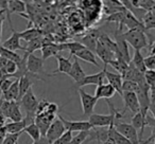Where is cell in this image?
Returning a JSON list of instances; mask_svg holds the SVG:
<instances>
[{
	"mask_svg": "<svg viewBox=\"0 0 155 144\" xmlns=\"http://www.w3.org/2000/svg\"><path fill=\"white\" fill-rule=\"evenodd\" d=\"M38 103H39V101L37 100L36 95L34 94L32 88L29 89L28 92L20 99V101H19L20 107L24 108L25 112H26V117H25L24 119L28 122L29 125L34 123Z\"/></svg>",
	"mask_w": 155,
	"mask_h": 144,
	"instance_id": "cell-1",
	"label": "cell"
},
{
	"mask_svg": "<svg viewBox=\"0 0 155 144\" xmlns=\"http://www.w3.org/2000/svg\"><path fill=\"white\" fill-rule=\"evenodd\" d=\"M123 37L127 45H130L134 50L140 51L142 49H149V39L148 34L141 30L132 29L123 32Z\"/></svg>",
	"mask_w": 155,
	"mask_h": 144,
	"instance_id": "cell-2",
	"label": "cell"
},
{
	"mask_svg": "<svg viewBox=\"0 0 155 144\" xmlns=\"http://www.w3.org/2000/svg\"><path fill=\"white\" fill-rule=\"evenodd\" d=\"M44 62H45V60H43L41 57H37L34 54H28V57H27V69H28V72L30 74H32V75L36 76L38 78V81H45L44 78L52 76L51 74L46 73L45 69H44Z\"/></svg>",
	"mask_w": 155,
	"mask_h": 144,
	"instance_id": "cell-3",
	"label": "cell"
},
{
	"mask_svg": "<svg viewBox=\"0 0 155 144\" xmlns=\"http://www.w3.org/2000/svg\"><path fill=\"white\" fill-rule=\"evenodd\" d=\"M136 95H137L138 102H139V112L143 118L148 116L149 108L151 105V98H150V89L149 86L146 83L138 85V89L136 91Z\"/></svg>",
	"mask_w": 155,
	"mask_h": 144,
	"instance_id": "cell-4",
	"label": "cell"
},
{
	"mask_svg": "<svg viewBox=\"0 0 155 144\" xmlns=\"http://www.w3.org/2000/svg\"><path fill=\"white\" fill-rule=\"evenodd\" d=\"M114 38H115V43H116V45H117L116 57L122 58L124 62L130 64L131 57H130L129 45H127L124 37H123V32L121 30H119L118 28H116V30H115V32H114Z\"/></svg>",
	"mask_w": 155,
	"mask_h": 144,
	"instance_id": "cell-5",
	"label": "cell"
},
{
	"mask_svg": "<svg viewBox=\"0 0 155 144\" xmlns=\"http://www.w3.org/2000/svg\"><path fill=\"white\" fill-rule=\"evenodd\" d=\"M115 129H116L118 133H120L123 137H125L131 144H141V141L139 139V136H138V133L133 126L130 123H115L114 125Z\"/></svg>",
	"mask_w": 155,
	"mask_h": 144,
	"instance_id": "cell-6",
	"label": "cell"
},
{
	"mask_svg": "<svg viewBox=\"0 0 155 144\" xmlns=\"http://www.w3.org/2000/svg\"><path fill=\"white\" fill-rule=\"evenodd\" d=\"M78 93L80 95L81 104H82V109H83V114L84 116H91L94 112V108H95L96 104L99 100H97L95 98V95H91L89 93H87L85 90H83L82 88L78 89Z\"/></svg>",
	"mask_w": 155,
	"mask_h": 144,
	"instance_id": "cell-7",
	"label": "cell"
},
{
	"mask_svg": "<svg viewBox=\"0 0 155 144\" xmlns=\"http://www.w3.org/2000/svg\"><path fill=\"white\" fill-rule=\"evenodd\" d=\"M65 133H66V129H65L64 124H63L62 121H61L60 118L58 117V118L54 119V121L51 123V125H50L45 138L48 140L49 144H51V143H53L54 141H56L58 138L62 137Z\"/></svg>",
	"mask_w": 155,
	"mask_h": 144,
	"instance_id": "cell-8",
	"label": "cell"
},
{
	"mask_svg": "<svg viewBox=\"0 0 155 144\" xmlns=\"http://www.w3.org/2000/svg\"><path fill=\"white\" fill-rule=\"evenodd\" d=\"M58 118L64 124L66 131H70V133L79 131V133H82V131H89L93 128V126H91L88 121H69L64 119L62 116H58Z\"/></svg>",
	"mask_w": 155,
	"mask_h": 144,
	"instance_id": "cell-9",
	"label": "cell"
},
{
	"mask_svg": "<svg viewBox=\"0 0 155 144\" xmlns=\"http://www.w3.org/2000/svg\"><path fill=\"white\" fill-rule=\"evenodd\" d=\"M54 119H55V114H52L47 111L43 112V114H36L34 123L38 127L39 131L41 133V137H45L46 136V133H47L48 129H49L51 123L54 121Z\"/></svg>",
	"mask_w": 155,
	"mask_h": 144,
	"instance_id": "cell-10",
	"label": "cell"
},
{
	"mask_svg": "<svg viewBox=\"0 0 155 144\" xmlns=\"http://www.w3.org/2000/svg\"><path fill=\"white\" fill-rule=\"evenodd\" d=\"M110 138V127H93L88 131V137L85 142L97 141L98 144H103Z\"/></svg>",
	"mask_w": 155,
	"mask_h": 144,
	"instance_id": "cell-11",
	"label": "cell"
},
{
	"mask_svg": "<svg viewBox=\"0 0 155 144\" xmlns=\"http://www.w3.org/2000/svg\"><path fill=\"white\" fill-rule=\"evenodd\" d=\"M104 80H105L104 71L101 70L100 72H98V73L86 75L80 83H79V84H74V87L77 89H80L81 87L86 86V85H96V86H100V85L104 84Z\"/></svg>",
	"mask_w": 155,
	"mask_h": 144,
	"instance_id": "cell-12",
	"label": "cell"
},
{
	"mask_svg": "<svg viewBox=\"0 0 155 144\" xmlns=\"http://www.w3.org/2000/svg\"><path fill=\"white\" fill-rule=\"evenodd\" d=\"M25 12H26V3L24 1H20V0H10V1H8V9L5 11V14H7V18L9 20L11 30L14 29L11 20V14L13 13L22 14Z\"/></svg>",
	"mask_w": 155,
	"mask_h": 144,
	"instance_id": "cell-13",
	"label": "cell"
},
{
	"mask_svg": "<svg viewBox=\"0 0 155 144\" xmlns=\"http://www.w3.org/2000/svg\"><path fill=\"white\" fill-rule=\"evenodd\" d=\"M104 71V75H105V78L107 80V84H110L113 88L116 90V92H118L120 94V97L122 98V83H123V78L122 76L119 73H115V72H110L106 69L103 68Z\"/></svg>",
	"mask_w": 155,
	"mask_h": 144,
	"instance_id": "cell-14",
	"label": "cell"
},
{
	"mask_svg": "<svg viewBox=\"0 0 155 144\" xmlns=\"http://www.w3.org/2000/svg\"><path fill=\"white\" fill-rule=\"evenodd\" d=\"M122 99L125 106L124 111L125 109H129L133 114V116L139 112V102H138L137 95H136L135 92H123Z\"/></svg>",
	"mask_w": 155,
	"mask_h": 144,
	"instance_id": "cell-15",
	"label": "cell"
},
{
	"mask_svg": "<svg viewBox=\"0 0 155 144\" xmlns=\"http://www.w3.org/2000/svg\"><path fill=\"white\" fill-rule=\"evenodd\" d=\"M3 48L10 50V51L16 52L17 50H24L25 51V47H22L20 45V37H19V33L15 30V29H12V35L5 40L1 43Z\"/></svg>",
	"mask_w": 155,
	"mask_h": 144,
	"instance_id": "cell-16",
	"label": "cell"
},
{
	"mask_svg": "<svg viewBox=\"0 0 155 144\" xmlns=\"http://www.w3.org/2000/svg\"><path fill=\"white\" fill-rule=\"evenodd\" d=\"M70 56L71 57H77L78 59H82L86 62H89V64H93L94 66L100 67L99 62H97V57H96L95 53L91 50L86 49V48H83L81 50H78V51L74 52H70Z\"/></svg>",
	"mask_w": 155,
	"mask_h": 144,
	"instance_id": "cell-17",
	"label": "cell"
},
{
	"mask_svg": "<svg viewBox=\"0 0 155 144\" xmlns=\"http://www.w3.org/2000/svg\"><path fill=\"white\" fill-rule=\"evenodd\" d=\"M100 34H101V30H100V29L89 31L88 34L81 39V43H82L86 49L91 50V51H93L94 53H95L96 46H97Z\"/></svg>",
	"mask_w": 155,
	"mask_h": 144,
	"instance_id": "cell-18",
	"label": "cell"
},
{
	"mask_svg": "<svg viewBox=\"0 0 155 144\" xmlns=\"http://www.w3.org/2000/svg\"><path fill=\"white\" fill-rule=\"evenodd\" d=\"M73 57V56H72ZM68 75L74 81L75 84H79L83 78L86 76L85 71L83 70L82 66L79 62V59L77 57H73V62H72V67H71L70 71H69Z\"/></svg>",
	"mask_w": 155,
	"mask_h": 144,
	"instance_id": "cell-19",
	"label": "cell"
},
{
	"mask_svg": "<svg viewBox=\"0 0 155 144\" xmlns=\"http://www.w3.org/2000/svg\"><path fill=\"white\" fill-rule=\"evenodd\" d=\"M95 52L97 53V55L99 56L100 59L104 62V69H106L107 65L110 64L113 59H115V57H116V55H115L113 52H110L108 49H106V48L104 47L100 41H98L97 43Z\"/></svg>",
	"mask_w": 155,
	"mask_h": 144,
	"instance_id": "cell-20",
	"label": "cell"
},
{
	"mask_svg": "<svg viewBox=\"0 0 155 144\" xmlns=\"http://www.w3.org/2000/svg\"><path fill=\"white\" fill-rule=\"evenodd\" d=\"M35 81H38V78L30 73L19 78V84H18V86H19V101L28 92L29 89L32 88V85L34 84Z\"/></svg>",
	"mask_w": 155,
	"mask_h": 144,
	"instance_id": "cell-21",
	"label": "cell"
},
{
	"mask_svg": "<svg viewBox=\"0 0 155 144\" xmlns=\"http://www.w3.org/2000/svg\"><path fill=\"white\" fill-rule=\"evenodd\" d=\"M56 60H58V69L54 70L51 73V75L58 73H64L68 75L69 71H70L71 67H72V62H71V56H69V58H65L62 55H56Z\"/></svg>",
	"mask_w": 155,
	"mask_h": 144,
	"instance_id": "cell-22",
	"label": "cell"
},
{
	"mask_svg": "<svg viewBox=\"0 0 155 144\" xmlns=\"http://www.w3.org/2000/svg\"><path fill=\"white\" fill-rule=\"evenodd\" d=\"M115 94H116V90L110 84H102L100 86H97V89L95 91V98L97 100H110Z\"/></svg>",
	"mask_w": 155,
	"mask_h": 144,
	"instance_id": "cell-23",
	"label": "cell"
},
{
	"mask_svg": "<svg viewBox=\"0 0 155 144\" xmlns=\"http://www.w3.org/2000/svg\"><path fill=\"white\" fill-rule=\"evenodd\" d=\"M19 80H15L9 90L2 94V98L5 101L8 102H19Z\"/></svg>",
	"mask_w": 155,
	"mask_h": 144,
	"instance_id": "cell-24",
	"label": "cell"
},
{
	"mask_svg": "<svg viewBox=\"0 0 155 144\" xmlns=\"http://www.w3.org/2000/svg\"><path fill=\"white\" fill-rule=\"evenodd\" d=\"M7 119L11 120V122H19V121L24 120V116H22L21 110H20L19 102H11Z\"/></svg>",
	"mask_w": 155,
	"mask_h": 144,
	"instance_id": "cell-25",
	"label": "cell"
},
{
	"mask_svg": "<svg viewBox=\"0 0 155 144\" xmlns=\"http://www.w3.org/2000/svg\"><path fill=\"white\" fill-rule=\"evenodd\" d=\"M28 122L26 120L19 121V122H9L5 123V127L8 135H15V133H22L24 129L28 126Z\"/></svg>",
	"mask_w": 155,
	"mask_h": 144,
	"instance_id": "cell-26",
	"label": "cell"
},
{
	"mask_svg": "<svg viewBox=\"0 0 155 144\" xmlns=\"http://www.w3.org/2000/svg\"><path fill=\"white\" fill-rule=\"evenodd\" d=\"M131 124H132V126L136 129V130H140V133L138 136H139V139H140V141H141L142 136H143V133H144V128L147 127L146 118H143V117L141 116V114L138 112V114H136L133 116Z\"/></svg>",
	"mask_w": 155,
	"mask_h": 144,
	"instance_id": "cell-27",
	"label": "cell"
},
{
	"mask_svg": "<svg viewBox=\"0 0 155 144\" xmlns=\"http://www.w3.org/2000/svg\"><path fill=\"white\" fill-rule=\"evenodd\" d=\"M41 58L43 60L48 59L51 56H56L60 53V48H58V43H49V45L45 46V47L41 48Z\"/></svg>",
	"mask_w": 155,
	"mask_h": 144,
	"instance_id": "cell-28",
	"label": "cell"
},
{
	"mask_svg": "<svg viewBox=\"0 0 155 144\" xmlns=\"http://www.w3.org/2000/svg\"><path fill=\"white\" fill-rule=\"evenodd\" d=\"M19 33V37L20 39H24L27 43L33 40V39H36L38 37H41V31L38 30L37 28H28L27 30L22 31V32H18Z\"/></svg>",
	"mask_w": 155,
	"mask_h": 144,
	"instance_id": "cell-29",
	"label": "cell"
},
{
	"mask_svg": "<svg viewBox=\"0 0 155 144\" xmlns=\"http://www.w3.org/2000/svg\"><path fill=\"white\" fill-rule=\"evenodd\" d=\"M130 64L136 68L138 71H140L141 73H144L147 71L146 69V66H144V57L142 56L141 52L140 51H134V55H133V58L132 60L130 62Z\"/></svg>",
	"mask_w": 155,
	"mask_h": 144,
	"instance_id": "cell-30",
	"label": "cell"
},
{
	"mask_svg": "<svg viewBox=\"0 0 155 144\" xmlns=\"http://www.w3.org/2000/svg\"><path fill=\"white\" fill-rule=\"evenodd\" d=\"M108 65L112 66L115 70H117V72H118L121 76H122L123 74L127 72V69H129V64H127V62H124V60L120 57H115V59H113Z\"/></svg>",
	"mask_w": 155,
	"mask_h": 144,
	"instance_id": "cell-31",
	"label": "cell"
},
{
	"mask_svg": "<svg viewBox=\"0 0 155 144\" xmlns=\"http://www.w3.org/2000/svg\"><path fill=\"white\" fill-rule=\"evenodd\" d=\"M0 56H2V57L7 58L8 60H11V62H14L16 64H19L22 59V56H20L18 53L16 52H13V51H10V50L5 49L3 48L2 46L0 47Z\"/></svg>",
	"mask_w": 155,
	"mask_h": 144,
	"instance_id": "cell-32",
	"label": "cell"
},
{
	"mask_svg": "<svg viewBox=\"0 0 155 144\" xmlns=\"http://www.w3.org/2000/svg\"><path fill=\"white\" fill-rule=\"evenodd\" d=\"M22 133H28L29 137L33 140V142L38 141V140L41 138V133L38 127L36 126V124H35V123H32V124L28 125V126L24 129V131H22Z\"/></svg>",
	"mask_w": 155,
	"mask_h": 144,
	"instance_id": "cell-33",
	"label": "cell"
},
{
	"mask_svg": "<svg viewBox=\"0 0 155 144\" xmlns=\"http://www.w3.org/2000/svg\"><path fill=\"white\" fill-rule=\"evenodd\" d=\"M41 48H43V36L29 41L26 47H25V52L27 54H33V52L38 49H41Z\"/></svg>",
	"mask_w": 155,
	"mask_h": 144,
	"instance_id": "cell-34",
	"label": "cell"
},
{
	"mask_svg": "<svg viewBox=\"0 0 155 144\" xmlns=\"http://www.w3.org/2000/svg\"><path fill=\"white\" fill-rule=\"evenodd\" d=\"M110 138H112L116 144H131V142L120 133H118L114 126H110Z\"/></svg>",
	"mask_w": 155,
	"mask_h": 144,
	"instance_id": "cell-35",
	"label": "cell"
},
{
	"mask_svg": "<svg viewBox=\"0 0 155 144\" xmlns=\"http://www.w3.org/2000/svg\"><path fill=\"white\" fill-rule=\"evenodd\" d=\"M141 21L148 32H149V30L155 29V17L150 13V12L144 13V15L142 16V18H141Z\"/></svg>",
	"mask_w": 155,
	"mask_h": 144,
	"instance_id": "cell-36",
	"label": "cell"
},
{
	"mask_svg": "<svg viewBox=\"0 0 155 144\" xmlns=\"http://www.w3.org/2000/svg\"><path fill=\"white\" fill-rule=\"evenodd\" d=\"M13 82L14 81H12L8 76H2L1 78V80H0V92H1V94H3V93H5L9 90V88L13 84Z\"/></svg>",
	"mask_w": 155,
	"mask_h": 144,
	"instance_id": "cell-37",
	"label": "cell"
},
{
	"mask_svg": "<svg viewBox=\"0 0 155 144\" xmlns=\"http://www.w3.org/2000/svg\"><path fill=\"white\" fill-rule=\"evenodd\" d=\"M87 137H88V131H82V133H79L77 136L72 137L71 141L69 142V144H83L86 141Z\"/></svg>",
	"mask_w": 155,
	"mask_h": 144,
	"instance_id": "cell-38",
	"label": "cell"
},
{
	"mask_svg": "<svg viewBox=\"0 0 155 144\" xmlns=\"http://www.w3.org/2000/svg\"><path fill=\"white\" fill-rule=\"evenodd\" d=\"M138 89V84L131 81H123L122 92H136Z\"/></svg>",
	"mask_w": 155,
	"mask_h": 144,
	"instance_id": "cell-39",
	"label": "cell"
},
{
	"mask_svg": "<svg viewBox=\"0 0 155 144\" xmlns=\"http://www.w3.org/2000/svg\"><path fill=\"white\" fill-rule=\"evenodd\" d=\"M71 139H72V133L66 131L62 137L58 138L56 141H54L53 143H51V144H69V142L71 141Z\"/></svg>",
	"mask_w": 155,
	"mask_h": 144,
	"instance_id": "cell-40",
	"label": "cell"
},
{
	"mask_svg": "<svg viewBox=\"0 0 155 144\" xmlns=\"http://www.w3.org/2000/svg\"><path fill=\"white\" fill-rule=\"evenodd\" d=\"M144 66L147 70L155 71V55H149L144 57Z\"/></svg>",
	"mask_w": 155,
	"mask_h": 144,
	"instance_id": "cell-41",
	"label": "cell"
},
{
	"mask_svg": "<svg viewBox=\"0 0 155 144\" xmlns=\"http://www.w3.org/2000/svg\"><path fill=\"white\" fill-rule=\"evenodd\" d=\"M144 82L148 86H150L153 82L155 81V71L153 70H147L143 73Z\"/></svg>",
	"mask_w": 155,
	"mask_h": 144,
	"instance_id": "cell-42",
	"label": "cell"
},
{
	"mask_svg": "<svg viewBox=\"0 0 155 144\" xmlns=\"http://www.w3.org/2000/svg\"><path fill=\"white\" fill-rule=\"evenodd\" d=\"M21 133H15V135H7L5 138L2 144H18V139H19Z\"/></svg>",
	"mask_w": 155,
	"mask_h": 144,
	"instance_id": "cell-43",
	"label": "cell"
},
{
	"mask_svg": "<svg viewBox=\"0 0 155 144\" xmlns=\"http://www.w3.org/2000/svg\"><path fill=\"white\" fill-rule=\"evenodd\" d=\"M47 112H50V114H56L58 111V104L55 103H49V105H48L47 107V110H46Z\"/></svg>",
	"mask_w": 155,
	"mask_h": 144,
	"instance_id": "cell-44",
	"label": "cell"
},
{
	"mask_svg": "<svg viewBox=\"0 0 155 144\" xmlns=\"http://www.w3.org/2000/svg\"><path fill=\"white\" fill-rule=\"evenodd\" d=\"M149 89H150L151 103H155V81L149 86Z\"/></svg>",
	"mask_w": 155,
	"mask_h": 144,
	"instance_id": "cell-45",
	"label": "cell"
},
{
	"mask_svg": "<svg viewBox=\"0 0 155 144\" xmlns=\"http://www.w3.org/2000/svg\"><path fill=\"white\" fill-rule=\"evenodd\" d=\"M8 62V59L5 57H2V56H0V70H2L3 68L5 67V65H7Z\"/></svg>",
	"mask_w": 155,
	"mask_h": 144,
	"instance_id": "cell-46",
	"label": "cell"
},
{
	"mask_svg": "<svg viewBox=\"0 0 155 144\" xmlns=\"http://www.w3.org/2000/svg\"><path fill=\"white\" fill-rule=\"evenodd\" d=\"M32 144H49V142H48V140L46 139L45 137H41V139L38 140V141H36V142H33Z\"/></svg>",
	"mask_w": 155,
	"mask_h": 144,
	"instance_id": "cell-47",
	"label": "cell"
},
{
	"mask_svg": "<svg viewBox=\"0 0 155 144\" xmlns=\"http://www.w3.org/2000/svg\"><path fill=\"white\" fill-rule=\"evenodd\" d=\"M149 111H150L151 114H152L153 119L155 120V103H151L150 108H149Z\"/></svg>",
	"mask_w": 155,
	"mask_h": 144,
	"instance_id": "cell-48",
	"label": "cell"
},
{
	"mask_svg": "<svg viewBox=\"0 0 155 144\" xmlns=\"http://www.w3.org/2000/svg\"><path fill=\"white\" fill-rule=\"evenodd\" d=\"M149 51H150V55H155V41L150 46Z\"/></svg>",
	"mask_w": 155,
	"mask_h": 144,
	"instance_id": "cell-49",
	"label": "cell"
},
{
	"mask_svg": "<svg viewBox=\"0 0 155 144\" xmlns=\"http://www.w3.org/2000/svg\"><path fill=\"white\" fill-rule=\"evenodd\" d=\"M5 118L2 116V114H0V126H3V125H5Z\"/></svg>",
	"mask_w": 155,
	"mask_h": 144,
	"instance_id": "cell-50",
	"label": "cell"
},
{
	"mask_svg": "<svg viewBox=\"0 0 155 144\" xmlns=\"http://www.w3.org/2000/svg\"><path fill=\"white\" fill-rule=\"evenodd\" d=\"M103 144H116V143H115V141L112 139V138H108V139L106 140V141L104 142Z\"/></svg>",
	"mask_w": 155,
	"mask_h": 144,
	"instance_id": "cell-51",
	"label": "cell"
},
{
	"mask_svg": "<svg viewBox=\"0 0 155 144\" xmlns=\"http://www.w3.org/2000/svg\"><path fill=\"white\" fill-rule=\"evenodd\" d=\"M150 13L152 14V15L155 17V5H154V7L152 8V10H151V11H150Z\"/></svg>",
	"mask_w": 155,
	"mask_h": 144,
	"instance_id": "cell-52",
	"label": "cell"
},
{
	"mask_svg": "<svg viewBox=\"0 0 155 144\" xmlns=\"http://www.w3.org/2000/svg\"><path fill=\"white\" fill-rule=\"evenodd\" d=\"M3 140H5V138H3V137H0V144H2Z\"/></svg>",
	"mask_w": 155,
	"mask_h": 144,
	"instance_id": "cell-53",
	"label": "cell"
},
{
	"mask_svg": "<svg viewBox=\"0 0 155 144\" xmlns=\"http://www.w3.org/2000/svg\"><path fill=\"white\" fill-rule=\"evenodd\" d=\"M154 144H155V139H154Z\"/></svg>",
	"mask_w": 155,
	"mask_h": 144,
	"instance_id": "cell-54",
	"label": "cell"
},
{
	"mask_svg": "<svg viewBox=\"0 0 155 144\" xmlns=\"http://www.w3.org/2000/svg\"><path fill=\"white\" fill-rule=\"evenodd\" d=\"M0 47H1V46H0Z\"/></svg>",
	"mask_w": 155,
	"mask_h": 144,
	"instance_id": "cell-55",
	"label": "cell"
}]
</instances>
